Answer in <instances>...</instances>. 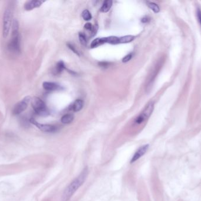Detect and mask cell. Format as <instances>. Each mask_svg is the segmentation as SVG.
Returning <instances> with one entry per match:
<instances>
[{
  "mask_svg": "<svg viewBox=\"0 0 201 201\" xmlns=\"http://www.w3.org/2000/svg\"><path fill=\"white\" fill-rule=\"evenodd\" d=\"M31 105L34 112L39 116H47L50 114L45 103L38 97L31 99Z\"/></svg>",
  "mask_w": 201,
  "mask_h": 201,
  "instance_id": "obj_4",
  "label": "cell"
},
{
  "mask_svg": "<svg viewBox=\"0 0 201 201\" xmlns=\"http://www.w3.org/2000/svg\"><path fill=\"white\" fill-rule=\"evenodd\" d=\"M150 19H149L148 17H144L143 19H141V21H142V23H146L149 22Z\"/></svg>",
  "mask_w": 201,
  "mask_h": 201,
  "instance_id": "obj_24",
  "label": "cell"
},
{
  "mask_svg": "<svg viewBox=\"0 0 201 201\" xmlns=\"http://www.w3.org/2000/svg\"><path fill=\"white\" fill-rule=\"evenodd\" d=\"M100 66V67H107L108 66L109 63H107V62H101V63H99Z\"/></svg>",
  "mask_w": 201,
  "mask_h": 201,
  "instance_id": "obj_23",
  "label": "cell"
},
{
  "mask_svg": "<svg viewBox=\"0 0 201 201\" xmlns=\"http://www.w3.org/2000/svg\"><path fill=\"white\" fill-rule=\"evenodd\" d=\"M79 40L80 41V43L84 45H86L87 44V38L83 32H80L79 33Z\"/></svg>",
  "mask_w": 201,
  "mask_h": 201,
  "instance_id": "obj_18",
  "label": "cell"
},
{
  "mask_svg": "<svg viewBox=\"0 0 201 201\" xmlns=\"http://www.w3.org/2000/svg\"><path fill=\"white\" fill-rule=\"evenodd\" d=\"M153 110H154V105L153 103H150L148 104L146 108L145 109L144 111L136 119L135 123L138 125L143 123L145 120L147 119L151 116V114L153 112Z\"/></svg>",
  "mask_w": 201,
  "mask_h": 201,
  "instance_id": "obj_6",
  "label": "cell"
},
{
  "mask_svg": "<svg viewBox=\"0 0 201 201\" xmlns=\"http://www.w3.org/2000/svg\"><path fill=\"white\" fill-rule=\"evenodd\" d=\"M149 147H150V145H148V144L142 146L141 147H140L135 152L134 155H133V156L131 158V160L130 161L131 164H133V163L135 162L137 160H138L141 157L143 156L148 150Z\"/></svg>",
  "mask_w": 201,
  "mask_h": 201,
  "instance_id": "obj_8",
  "label": "cell"
},
{
  "mask_svg": "<svg viewBox=\"0 0 201 201\" xmlns=\"http://www.w3.org/2000/svg\"><path fill=\"white\" fill-rule=\"evenodd\" d=\"M88 174V169L85 167L82 170L81 173L69 183L65 189L63 195L62 201H69L71 197L85 182Z\"/></svg>",
  "mask_w": 201,
  "mask_h": 201,
  "instance_id": "obj_1",
  "label": "cell"
},
{
  "mask_svg": "<svg viewBox=\"0 0 201 201\" xmlns=\"http://www.w3.org/2000/svg\"><path fill=\"white\" fill-rule=\"evenodd\" d=\"M31 98L30 96H26L24 99L16 104L13 109V114L14 115H18L19 114L24 112L28 106Z\"/></svg>",
  "mask_w": 201,
  "mask_h": 201,
  "instance_id": "obj_5",
  "label": "cell"
},
{
  "mask_svg": "<svg viewBox=\"0 0 201 201\" xmlns=\"http://www.w3.org/2000/svg\"><path fill=\"white\" fill-rule=\"evenodd\" d=\"M135 38V37L133 36H125L120 37V43H128L132 41Z\"/></svg>",
  "mask_w": 201,
  "mask_h": 201,
  "instance_id": "obj_14",
  "label": "cell"
},
{
  "mask_svg": "<svg viewBox=\"0 0 201 201\" xmlns=\"http://www.w3.org/2000/svg\"><path fill=\"white\" fill-rule=\"evenodd\" d=\"M43 86L45 90L48 91L56 90L60 88L59 85H58L55 83H52V82H44L43 84Z\"/></svg>",
  "mask_w": 201,
  "mask_h": 201,
  "instance_id": "obj_10",
  "label": "cell"
},
{
  "mask_svg": "<svg viewBox=\"0 0 201 201\" xmlns=\"http://www.w3.org/2000/svg\"><path fill=\"white\" fill-rule=\"evenodd\" d=\"M196 15H197V18L198 19V21L199 23V24L201 26V9L198 8L197 11H196Z\"/></svg>",
  "mask_w": 201,
  "mask_h": 201,
  "instance_id": "obj_20",
  "label": "cell"
},
{
  "mask_svg": "<svg viewBox=\"0 0 201 201\" xmlns=\"http://www.w3.org/2000/svg\"><path fill=\"white\" fill-rule=\"evenodd\" d=\"M65 69V66L64 64V63L62 61H59L58 63H57V66L55 69V74H60Z\"/></svg>",
  "mask_w": 201,
  "mask_h": 201,
  "instance_id": "obj_15",
  "label": "cell"
},
{
  "mask_svg": "<svg viewBox=\"0 0 201 201\" xmlns=\"http://www.w3.org/2000/svg\"><path fill=\"white\" fill-rule=\"evenodd\" d=\"M83 105H84L83 101L81 99H78L73 103L72 110L74 112H79L81 110L82 108L83 107Z\"/></svg>",
  "mask_w": 201,
  "mask_h": 201,
  "instance_id": "obj_12",
  "label": "cell"
},
{
  "mask_svg": "<svg viewBox=\"0 0 201 201\" xmlns=\"http://www.w3.org/2000/svg\"><path fill=\"white\" fill-rule=\"evenodd\" d=\"M132 57V53H130L128 55H126L125 57H124V58L122 59V62L123 63H127L128 62H129Z\"/></svg>",
  "mask_w": 201,
  "mask_h": 201,
  "instance_id": "obj_19",
  "label": "cell"
},
{
  "mask_svg": "<svg viewBox=\"0 0 201 201\" xmlns=\"http://www.w3.org/2000/svg\"><path fill=\"white\" fill-rule=\"evenodd\" d=\"M82 15L83 19H84V20H85V21H89L91 19H92V15L88 10H85L82 12Z\"/></svg>",
  "mask_w": 201,
  "mask_h": 201,
  "instance_id": "obj_17",
  "label": "cell"
},
{
  "mask_svg": "<svg viewBox=\"0 0 201 201\" xmlns=\"http://www.w3.org/2000/svg\"><path fill=\"white\" fill-rule=\"evenodd\" d=\"M30 122L32 124H33L36 127H37L39 130H41L43 132L52 133V132H55L57 130V128L56 126H53L51 125L39 123L34 119H32V118L30 119Z\"/></svg>",
  "mask_w": 201,
  "mask_h": 201,
  "instance_id": "obj_7",
  "label": "cell"
},
{
  "mask_svg": "<svg viewBox=\"0 0 201 201\" xmlns=\"http://www.w3.org/2000/svg\"><path fill=\"white\" fill-rule=\"evenodd\" d=\"M113 5V1L111 0H107L104 1L102 6L100 8V11L102 13H107L109 11Z\"/></svg>",
  "mask_w": 201,
  "mask_h": 201,
  "instance_id": "obj_11",
  "label": "cell"
},
{
  "mask_svg": "<svg viewBox=\"0 0 201 201\" xmlns=\"http://www.w3.org/2000/svg\"><path fill=\"white\" fill-rule=\"evenodd\" d=\"M148 6L154 13H159V11L160 10V8H159V7L157 4H155L154 2H148Z\"/></svg>",
  "mask_w": 201,
  "mask_h": 201,
  "instance_id": "obj_16",
  "label": "cell"
},
{
  "mask_svg": "<svg viewBox=\"0 0 201 201\" xmlns=\"http://www.w3.org/2000/svg\"><path fill=\"white\" fill-rule=\"evenodd\" d=\"M84 28L85 29H87V30H89V31H92L93 29H94V27H92V24L91 23H89L85 24L84 25Z\"/></svg>",
  "mask_w": 201,
  "mask_h": 201,
  "instance_id": "obj_21",
  "label": "cell"
},
{
  "mask_svg": "<svg viewBox=\"0 0 201 201\" xmlns=\"http://www.w3.org/2000/svg\"><path fill=\"white\" fill-rule=\"evenodd\" d=\"M20 41L21 38L19 35V23L16 19H14L12 25L11 38L8 45L9 49L14 53H19L21 51Z\"/></svg>",
  "mask_w": 201,
  "mask_h": 201,
  "instance_id": "obj_2",
  "label": "cell"
},
{
  "mask_svg": "<svg viewBox=\"0 0 201 201\" xmlns=\"http://www.w3.org/2000/svg\"><path fill=\"white\" fill-rule=\"evenodd\" d=\"M13 8L8 6L5 10L2 19V34L3 37L6 38L10 32L13 25Z\"/></svg>",
  "mask_w": 201,
  "mask_h": 201,
  "instance_id": "obj_3",
  "label": "cell"
},
{
  "mask_svg": "<svg viewBox=\"0 0 201 201\" xmlns=\"http://www.w3.org/2000/svg\"><path fill=\"white\" fill-rule=\"evenodd\" d=\"M44 1L39 0H31L27 1L24 5V9L26 11H31L35 8L39 7Z\"/></svg>",
  "mask_w": 201,
  "mask_h": 201,
  "instance_id": "obj_9",
  "label": "cell"
},
{
  "mask_svg": "<svg viewBox=\"0 0 201 201\" xmlns=\"http://www.w3.org/2000/svg\"><path fill=\"white\" fill-rule=\"evenodd\" d=\"M74 118V115L71 114H65L61 118V122L64 124H69L73 121Z\"/></svg>",
  "mask_w": 201,
  "mask_h": 201,
  "instance_id": "obj_13",
  "label": "cell"
},
{
  "mask_svg": "<svg viewBox=\"0 0 201 201\" xmlns=\"http://www.w3.org/2000/svg\"><path fill=\"white\" fill-rule=\"evenodd\" d=\"M68 46L69 47V49L71 50L72 51H74L75 53H76V54H78V55H79V53H78V51L76 50V48L72 45V44H68Z\"/></svg>",
  "mask_w": 201,
  "mask_h": 201,
  "instance_id": "obj_22",
  "label": "cell"
}]
</instances>
